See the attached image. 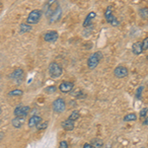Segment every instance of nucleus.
<instances>
[{
    "label": "nucleus",
    "instance_id": "nucleus-5",
    "mask_svg": "<svg viewBox=\"0 0 148 148\" xmlns=\"http://www.w3.org/2000/svg\"><path fill=\"white\" fill-rule=\"evenodd\" d=\"M29 112H30V108L28 106H19L14 110V114H15V118L26 119Z\"/></svg>",
    "mask_w": 148,
    "mask_h": 148
},
{
    "label": "nucleus",
    "instance_id": "nucleus-32",
    "mask_svg": "<svg viewBox=\"0 0 148 148\" xmlns=\"http://www.w3.org/2000/svg\"><path fill=\"white\" fill-rule=\"evenodd\" d=\"M147 59H148V54H147Z\"/></svg>",
    "mask_w": 148,
    "mask_h": 148
},
{
    "label": "nucleus",
    "instance_id": "nucleus-26",
    "mask_svg": "<svg viewBox=\"0 0 148 148\" xmlns=\"http://www.w3.org/2000/svg\"><path fill=\"white\" fill-rule=\"evenodd\" d=\"M147 112H148V108L146 107V108H143L141 111H140V113H139V116L140 118H145L146 116V114H147Z\"/></svg>",
    "mask_w": 148,
    "mask_h": 148
},
{
    "label": "nucleus",
    "instance_id": "nucleus-30",
    "mask_svg": "<svg viewBox=\"0 0 148 148\" xmlns=\"http://www.w3.org/2000/svg\"><path fill=\"white\" fill-rule=\"evenodd\" d=\"M143 125H148V116H147L146 119H145L144 121H143Z\"/></svg>",
    "mask_w": 148,
    "mask_h": 148
},
{
    "label": "nucleus",
    "instance_id": "nucleus-3",
    "mask_svg": "<svg viewBox=\"0 0 148 148\" xmlns=\"http://www.w3.org/2000/svg\"><path fill=\"white\" fill-rule=\"evenodd\" d=\"M49 73L52 78H58L62 74V68L56 62H51L49 65Z\"/></svg>",
    "mask_w": 148,
    "mask_h": 148
},
{
    "label": "nucleus",
    "instance_id": "nucleus-34",
    "mask_svg": "<svg viewBox=\"0 0 148 148\" xmlns=\"http://www.w3.org/2000/svg\"><path fill=\"white\" fill-rule=\"evenodd\" d=\"M107 148H110V147H107Z\"/></svg>",
    "mask_w": 148,
    "mask_h": 148
},
{
    "label": "nucleus",
    "instance_id": "nucleus-4",
    "mask_svg": "<svg viewBox=\"0 0 148 148\" xmlns=\"http://www.w3.org/2000/svg\"><path fill=\"white\" fill-rule=\"evenodd\" d=\"M42 17V11L40 10H33L29 14L28 18H27V23L30 25H35V24L39 23Z\"/></svg>",
    "mask_w": 148,
    "mask_h": 148
},
{
    "label": "nucleus",
    "instance_id": "nucleus-7",
    "mask_svg": "<svg viewBox=\"0 0 148 148\" xmlns=\"http://www.w3.org/2000/svg\"><path fill=\"white\" fill-rule=\"evenodd\" d=\"M114 75L116 78H125L128 75V69L125 66L119 65L114 69Z\"/></svg>",
    "mask_w": 148,
    "mask_h": 148
},
{
    "label": "nucleus",
    "instance_id": "nucleus-9",
    "mask_svg": "<svg viewBox=\"0 0 148 148\" xmlns=\"http://www.w3.org/2000/svg\"><path fill=\"white\" fill-rule=\"evenodd\" d=\"M74 87V83L72 82H69V81H64V82L60 83V85H59V90H60L61 92L63 93H68L70 92L71 90L73 89Z\"/></svg>",
    "mask_w": 148,
    "mask_h": 148
},
{
    "label": "nucleus",
    "instance_id": "nucleus-10",
    "mask_svg": "<svg viewBox=\"0 0 148 148\" xmlns=\"http://www.w3.org/2000/svg\"><path fill=\"white\" fill-rule=\"evenodd\" d=\"M61 14H62V11H61L60 7L57 6L56 9L54 10L53 13L51 14V16L49 17V22L51 23H54V22H57V21L60 19L61 17Z\"/></svg>",
    "mask_w": 148,
    "mask_h": 148
},
{
    "label": "nucleus",
    "instance_id": "nucleus-17",
    "mask_svg": "<svg viewBox=\"0 0 148 148\" xmlns=\"http://www.w3.org/2000/svg\"><path fill=\"white\" fill-rule=\"evenodd\" d=\"M90 144L92 145L93 148H101L103 146V144H104V142H103L102 139H100V138H93L91 140V143Z\"/></svg>",
    "mask_w": 148,
    "mask_h": 148
},
{
    "label": "nucleus",
    "instance_id": "nucleus-35",
    "mask_svg": "<svg viewBox=\"0 0 148 148\" xmlns=\"http://www.w3.org/2000/svg\"><path fill=\"white\" fill-rule=\"evenodd\" d=\"M147 84H148V83H147Z\"/></svg>",
    "mask_w": 148,
    "mask_h": 148
},
{
    "label": "nucleus",
    "instance_id": "nucleus-28",
    "mask_svg": "<svg viewBox=\"0 0 148 148\" xmlns=\"http://www.w3.org/2000/svg\"><path fill=\"white\" fill-rule=\"evenodd\" d=\"M59 148H68V144L66 141H61L59 143Z\"/></svg>",
    "mask_w": 148,
    "mask_h": 148
},
{
    "label": "nucleus",
    "instance_id": "nucleus-29",
    "mask_svg": "<svg viewBox=\"0 0 148 148\" xmlns=\"http://www.w3.org/2000/svg\"><path fill=\"white\" fill-rule=\"evenodd\" d=\"M83 148H93V146L90 143H85L84 146H83Z\"/></svg>",
    "mask_w": 148,
    "mask_h": 148
},
{
    "label": "nucleus",
    "instance_id": "nucleus-24",
    "mask_svg": "<svg viewBox=\"0 0 148 148\" xmlns=\"http://www.w3.org/2000/svg\"><path fill=\"white\" fill-rule=\"evenodd\" d=\"M47 125H49V123H47V121H44V123H40L39 125H37V128L39 130H45V128L46 127H47Z\"/></svg>",
    "mask_w": 148,
    "mask_h": 148
},
{
    "label": "nucleus",
    "instance_id": "nucleus-31",
    "mask_svg": "<svg viewBox=\"0 0 148 148\" xmlns=\"http://www.w3.org/2000/svg\"><path fill=\"white\" fill-rule=\"evenodd\" d=\"M1 112H2V110H1V107H0V114H1Z\"/></svg>",
    "mask_w": 148,
    "mask_h": 148
},
{
    "label": "nucleus",
    "instance_id": "nucleus-2",
    "mask_svg": "<svg viewBox=\"0 0 148 148\" xmlns=\"http://www.w3.org/2000/svg\"><path fill=\"white\" fill-rule=\"evenodd\" d=\"M105 18H106L107 22L109 24H111L113 27H118V26H120V21H119L116 16L114 15L113 7L112 6L107 7L106 11H105Z\"/></svg>",
    "mask_w": 148,
    "mask_h": 148
},
{
    "label": "nucleus",
    "instance_id": "nucleus-20",
    "mask_svg": "<svg viewBox=\"0 0 148 148\" xmlns=\"http://www.w3.org/2000/svg\"><path fill=\"white\" fill-rule=\"evenodd\" d=\"M32 31V27L28 24H21L20 26V33H28Z\"/></svg>",
    "mask_w": 148,
    "mask_h": 148
},
{
    "label": "nucleus",
    "instance_id": "nucleus-23",
    "mask_svg": "<svg viewBox=\"0 0 148 148\" xmlns=\"http://www.w3.org/2000/svg\"><path fill=\"white\" fill-rule=\"evenodd\" d=\"M143 89H144V87L141 85V86H139V87L136 89V91H135V98L136 99H140L142 96V92H143Z\"/></svg>",
    "mask_w": 148,
    "mask_h": 148
},
{
    "label": "nucleus",
    "instance_id": "nucleus-11",
    "mask_svg": "<svg viewBox=\"0 0 148 148\" xmlns=\"http://www.w3.org/2000/svg\"><path fill=\"white\" fill-rule=\"evenodd\" d=\"M131 49H132L133 54H135V56H140L143 52L141 42H135L134 44L132 45V47H131Z\"/></svg>",
    "mask_w": 148,
    "mask_h": 148
},
{
    "label": "nucleus",
    "instance_id": "nucleus-12",
    "mask_svg": "<svg viewBox=\"0 0 148 148\" xmlns=\"http://www.w3.org/2000/svg\"><path fill=\"white\" fill-rule=\"evenodd\" d=\"M96 18V13L95 12H90L89 14L87 15V17L85 18L84 23H83V27L88 28L92 25V21Z\"/></svg>",
    "mask_w": 148,
    "mask_h": 148
},
{
    "label": "nucleus",
    "instance_id": "nucleus-13",
    "mask_svg": "<svg viewBox=\"0 0 148 148\" xmlns=\"http://www.w3.org/2000/svg\"><path fill=\"white\" fill-rule=\"evenodd\" d=\"M24 77V71L22 68H17L13 73L11 74V78L15 81L22 80Z\"/></svg>",
    "mask_w": 148,
    "mask_h": 148
},
{
    "label": "nucleus",
    "instance_id": "nucleus-27",
    "mask_svg": "<svg viewBox=\"0 0 148 148\" xmlns=\"http://www.w3.org/2000/svg\"><path fill=\"white\" fill-rule=\"evenodd\" d=\"M56 91V86H49L46 89V92L47 93H54Z\"/></svg>",
    "mask_w": 148,
    "mask_h": 148
},
{
    "label": "nucleus",
    "instance_id": "nucleus-25",
    "mask_svg": "<svg viewBox=\"0 0 148 148\" xmlns=\"http://www.w3.org/2000/svg\"><path fill=\"white\" fill-rule=\"evenodd\" d=\"M142 49H143V51H147L148 49V37L145 38L144 40H142Z\"/></svg>",
    "mask_w": 148,
    "mask_h": 148
},
{
    "label": "nucleus",
    "instance_id": "nucleus-8",
    "mask_svg": "<svg viewBox=\"0 0 148 148\" xmlns=\"http://www.w3.org/2000/svg\"><path fill=\"white\" fill-rule=\"evenodd\" d=\"M58 39V33L56 31H49L44 35V40L49 42H54Z\"/></svg>",
    "mask_w": 148,
    "mask_h": 148
},
{
    "label": "nucleus",
    "instance_id": "nucleus-19",
    "mask_svg": "<svg viewBox=\"0 0 148 148\" xmlns=\"http://www.w3.org/2000/svg\"><path fill=\"white\" fill-rule=\"evenodd\" d=\"M138 13H139V16L142 19H148V7H142V8H140Z\"/></svg>",
    "mask_w": 148,
    "mask_h": 148
},
{
    "label": "nucleus",
    "instance_id": "nucleus-16",
    "mask_svg": "<svg viewBox=\"0 0 148 148\" xmlns=\"http://www.w3.org/2000/svg\"><path fill=\"white\" fill-rule=\"evenodd\" d=\"M25 123V119H20V118H15L14 120H12V125L16 128H20L23 125V123Z\"/></svg>",
    "mask_w": 148,
    "mask_h": 148
},
{
    "label": "nucleus",
    "instance_id": "nucleus-14",
    "mask_svg": "<svg viewBox=\"0 0 148 148\" xmlns=\"http://www.w3.org/2000/svg\"><path fill=\"white\" fill-rule=\"evenodd\" d=\"M40 123H42V118L39 116H33L32 118L29 120L28 125H29V127H34V126H37Z\"/></svg>",
    "mask_w": 148,
    "mask_h": 148
},
{
    "label": "nucleus",
    "instance_id": "nucleus-21",
    "mask_svg": "<svg viewBox=\"0 0 148 148\" xmlns=\"http://www.w3.org/2000/svg\"><path fill=\"white\" fill-rule=\"evenodd\" d=\"M79 116H80L79 112H78V111H73L72 113L70 114V116H69L68 120H70L72 121H75L76 120H78V119H79Z\"/></svg>",
    "mask_w": 148,
    "mask_h": 148
},
{
    "label": "nucleus",
    "instance_id": "nucleus-33",
    "mask_svg": "<svg viewBox=\"0 0 148 148\" xmlns=\"http://www.w3.org/2000/svg\"><path fill=\"white\" fill-rule=\"evenodd\" d=\"M141 148H144V147H141Z\"/></svg>",
    "mask_w": 148,
    "mask_h": 148
},
{
    "label": "nucleus",
    "instance_id": "nucleus-6",
    "mask_svg": "<svg viewBox=\"0 0 148 148\" xmlns=\"http://www.w3.org/2000/svg\"><path fill=\"white\" fill-rule=\"evenodd\" d=\"M52 108H53L54 112H56V113H62V112L65 111V108H66L65 101H64L63 99H61V98H58V99H56V101L53 102Z\"/></svg>",
    "mask_w": 148,
    "mask_h": 148
},
{
    "label": "nucleus",
    "instance_id": "nucleus-22",
    "mask_svg": "<svg viewBox=\"0 0 148 148\" xmlns=\"http://www.w3.org/2000/svg\"><path fill=\"white\" fill-rule=\"evenodd\" d=\"M23 94H24V92L22 91V90H19V89L13 90V91L8 93L9 96H22Z\"/></svg>",
    "mask_w": 148,
    "mask_h": 148
},
{
    "label": "nucleus",
    "instance_id": "nucleus-1",
    "mask_svg": "<svg viewBox=\"0 0 148 148\" xmlns=\"http://www.w3.org/2000/svg\"><path fill=\"white\" fill-rule=\"evenodd\" d=\"M103 58V53L101 51H96L94 53H92L91 56H89L87 60V66L90 69H94L98 66V64L100 63L101 59Z\"/></svg>",
    "mask_w": 148,
    "mask_h": 148
},
{
    "label": "nucleus",
    "instance_id": "nucleus-18",
    "mask_svg": "<svg viewBox=\"0 0 148 148\" xmlns=\"http://www.w3.org/2000/svg\"><path fill=\"white\" fill-rule=\"evenodd\" d=\"M136 120H137V116L135 113L127 114L126 116H125V118H123V121H134Z\"/></svg>",
    "mask_w": 148,
    "mask_h": 148
},
{
    "label": "nucleus",
    "instance_id": "nucleus-15",
    "mask_svg": "<svg viewBox=\"0 0 148 148\" xmlns=\"http://www.w3.org/2000/svg\"><path fill=\"white\" fill-rule=\"evenodd\" d=\"M61 125H62L63 130H72L74 128V121H70V120H66V121H64L62 123H61Z\"/></svg>",
    "mask_w": 148,
    "mask_h": 148
}]
</instances>
